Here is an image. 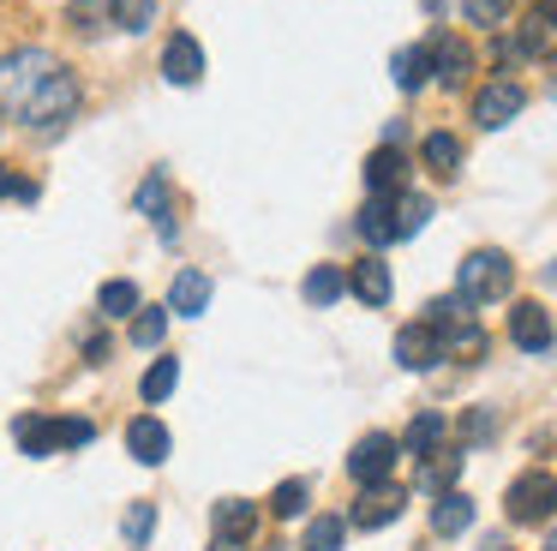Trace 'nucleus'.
Here are the masks:
<instances>
[{
    "label": "nucleus",
    "mask_w": 557,
    "mask_h": 551,
    "mask_svg": "<svg viewBox=\"0 0 557 551\" xmlns=\"http://www.w3.org/2000/svg\"><path fill=\"white\" fill-rule=\"evenodd\" d=\"M78 114V78L61 54L49 48H13L0 54V120L54 138L66 132V120Z\"/></svg>",
    "instance_id": "obj_1"
},
{
    "label": "nucleus",
    "mask_w": 557,
    "mask_h": 551,
    "mask_svg": "<svg viewBox=\"0 0 557 551\" xmlns=\"http://www.w3.org/2000/svg\"><path fill=\"white\" fill-rule=\"evenodd\" d=\"M509 282H516V264H509L504 252H468V258H461V276H456V294L468 299V306H492V299L509 294Z\"/></svg>",
    "instance_id": "obj_2"
},
{
    "label": "nucleus",
    "mask_w": 557,
    "mask_h": 551,
    "mask_svg": "<svg viewBox=\"0 0 557 551\" xmlns=\"http://www.w3.org/2000/svg\"><path fill=\"white\" fill-rule=\"evenodd\" d=\"M504 503H509V522L540 527V522H552V515H557V479L533 467V474H521L516 486H509V498H504Z\"/></svg>",
    "instance_id": "obj_3"
},
{
    "label": "nucleus",
    "mask_w": 557,
    "mask_h": 551,
    "mask_svg": "<svg viewBox=\"0 0 557 551\" xmlns=\"http://www.w3.org/2000/svg\"><path fill=\"white\" fill-rule=\"evenodd\" d=\"M396 455H401V443L389 438V431H366V438L354 443V455H348V474L360 479V486H377V479L396 474Z\"/></svg>",
    "instance_id": "obj_4"
},
{
    "label": "nucleus",
    "mask_w": 557,
    "mask_h": 551,
    "mask_svg": "<svg viewBox=\"0 0 557 551\" xmlns=\"http://www.w3.org/2000/svg\"><path fill=\"white\" fill-rule=\"evenodd\" d=\"M521 108H528V90H521V84H509V78H492L480 96H473V126L497 132V126H509Z\"/></svg>",
    "instance_id": "obj_5"
},
{
    "label": "nucleus",
    "mask_w": 557,
    "mask_h": 551,
    "mask_svg": "<svg viewBox=\"0 0 557 551\" xmlns=\"http://www.w3.org/2000/svg\"><path fill=\"white\" fill-rule=\"evenodd\" d=\"M162 78L181 84V90L205 84V48H198V36H186V30L169 36V48H162Z\"/></svg>",
    "instance_id": "obj_6"
},
{
    "label": "nucleus",
    "mask_w": 557,
    "mask_h": 551,
    "mask_svg": "<svg viewBox=\"0 0 557 551\" xmlns=\"http://www.w3.org/2000/svg\"><path fill=\"white\" fill-rule=\"evenodd\" d=\"M401 510H408V491L389 486V479H377V486H366V491H360V503H354L348 522H354V527H389Z\"/></svg>",
    "instance_id": "obj_7"
},
{
    "label": "nucleus",
    "mask_w": 557,
    "mask_h": 551,
    "mask_svg": "<svg viewBox=\"0 0 557 551\" xmlns=\"http://www.w3.org/2000/svg\"><path fill=\"white\" fill-rule=\"evenodd\" d=\"M516 48L528 60H557V7H552V0H545V7H533L528 19H521Z\"/></svg>",
    "instance_id": "obj_8"
},
{
    "label": "nucleus",
    "mask_w": 557,
    "mask_h": 551,
    "mask_svg": "<svg viewBox=\"0 0 557 551\" xmlns=\"http://www.w3.org/2000/svg\"><path fill=\"white\" fill-rule=\"evenodd\" d=\"M425 54H432V72H437V84H468V72H473V48L461 42V36H444L437 30L432 42H425Z\"/></svg>",
    "instance_id": "obj_9"
},
{
    "label": "nucleus",
    "mask_w": 557,
    "mask_h": 551,
    "mask_svg": "<svg viewBox=\"0 0 557 551\" xmlns=\"http://www.w3.org/2000/svg\"><path fill=\"white\" fill-rule=\"evenodd\" d=\"M126 450H133V462L162 467V462H169V450H174V438H169V426H162L157 414H138L133 426H126Z\"/></svg>",
    "instance_id": "obj_10"
},
{
    "label": "nucleus",
    "mask_w": 557,
    "mask_h": 551,
    "mask_svg": "<svg viewBox=\"0 0 557 551\" xmlns=\"http://www.w3.org/2000/svg\"><path fill=\"white\" fill-rule=\"evenodd\" d=\"M509 342H516L521 354H545V347H552V318H545L540 299H521V306L509 311Z\"/></svg>",
    "instance_id": "obj_11"
},
{
    "label": "nucleus",
    "mask_w": 557,
    "mask_h": 551,
    "mask_svg": "<svg viewBox=\"0 0 557 551\" xmlns=\"http://www.w3.org/2000/svg\"><path fill=\"white\" fill-rule=\"evenodd\" d=\"M133 204H138V216L157 222L162 240H174V186H169V174H145L138 192H133Z\"/></svg>",
    "instance_id": "obj_12"
},
{
    "label": "nucleus",
    "mask_w": 557,
    "mask_h": 551,
    "mask_svg": "<svg viewBox=\"0 0 557 551\" xmlns=\"http://www.w3.org/2000/svg\"><path fill=\"white\" fill-rule=\"evenodd\" d=\"M396 359H401L408 371H432L437 359H444V342H437L432 323H408V330L396 335Z\"/></svg>",
    "instance_id": "obj_13"
},
{
    "label": "nucleus",
    "mask_w": 557,
    "mask_h": 551,
    "mask_svg": "<svg viewBox=\"0 0 557 551\" xmlns=\"http://www.w3.org/2000/svg\"><path fill=\"white\" fill-rule=\"evenodd\" d=\"M210 522H216V539H228V546H246L258 527V503L246 498H222L216 510H210Z\"/></svg>",
    "instance_id": "obj_14"
},
{
    "label": "nucleus",
    "mask_w": 557,
    "mask_h": 551,
    "mask_svg": "<svg viewBox=\"0 0 557 551\" xmlns=\"http://www.w3.org/2000/svg\"><path fill=\"white\" fill-rule=\"evenodd\" d=\"M366 186L372 192H401L408 186V156H401V144H384V150L366 156Z\"/></svg>",
    "instance_id": "obj_15"
},
{
    "label": "nucleus",
    "mask_w": 557,
    "mask_h": 551,
    "mask_svg": "<svg viewBox=\"0 0 557 551\" xmlns=\"http://www.w3.org/2000/svg\"><path fill=\"white\" fill-rule=\"evenodd\" d=\"M205 306H210V276L205 270H181L169 282V311L174 318H198Z\"/></svg>",
    "instance_id": "obj_16"
},
{
    "label": "nucleus",
    "mask_w": 557,
    "mask_h": 551,
    "mask_svg": "<svg viewBox=\"0 0 557 551\" xmlns=\"http://www.w3.org/2000/svg\"><path fill=\"white\" fill-rule=\"evenodd\" d=\"M360 234L372 246H389L396 240V192H372V204L360 210Z\"/></svg>",
    "instance_id": "obj_17"
},
{
    "label": "nucleus",
    "mask_w": 557,
    "mask_h": 551,
    "mask_svg": "<svg viewBox=\"0 0 557 551\" xmlns=\"http://www.w3.org/2000/svg\"><path fill=\"white\" fill-rule=\"evenodd\" d=\"M348 287L366 299V306H389V264L384 258H360L348 276Z\"/></svg>",
    "instance_id": "obj_18"
},
{
    "label": "nucleus",
    "mask_w": 557,
    "mask_h": 551,
    "mask_svg": "<svg viewBox=\"0 0 557 551\" xmlns=\"http://www.w3.org/2000/svg\"><path fill=\"white\" fill-rule=\"evenodd\" d=\"M468 527H473V498L444 491V498H437V510H432V534L456 539V534H468Z\"/></svg>",
    "instance_id": "obj_19"
},
{
    "label": "nucleus",
    "mask_w": 557,
    "mask_h": 551,
    "mask_svg": "<svg viewBox=\"0 0 557 551\" xmlns=\"http://www.w3.org/2000/svg\"><path fill=\"white\" fill-rule=\"evenodd\" d=\"M420 156H425V168H432L437 180H456V168H461V144L449 138V132H425Z\"/></svg>",
    "instance_id": "obj_20"
},
{
    "label": "nucleus",
    "mask_w": 557,
    "mask_h": 551,
    "mask_svg": "<svg viewBox=\"0 0 557 551\" xmlns=\"http://www.w3.org/2000/svg\"><path fill=\"white\" fill-rule=\"evenodd\" d=\"M13 438H18V450H25V455H54V419L18 414L13 419Z\"/></svg>",
    "instance_id": "obj_21"
},
{
    "label": "nucleus",
    "mask_w": 557,
    "mask_h": 551,
    "mask_svg": "<svg viewBox=\"0 0 557 551\" xmlns=\"http://www.w3.org/2000/svg\"><path fill=\"white\" fill-rule=\"evenodd\" d=\"M157 7H162V0H109V24H114V30L145 36L150 24H157Z\"/></svg>",
    "instance_id": "obj_22"
},
{
    "label": "nucleus",
    "mask_w": 557,
    "mask_h": 551,
    "mask_svg": "<svg viewBox=\"0 0 557 551\" xmlns=\"http://www.w3.org/2000/svg\"><path fill=\"white\" fill-rule=\"evenodd\" d=\"M389 72H396V84H401V90H420V84H425V72H432V54H425V42L401 48V54L389 60Z\"/></svg>",
    "instance_id": "obj_23"
},
{
    "label": "nucleus",
    "mask_w": 557,
    "mask_h": 551,
    "mask_svg": "<svg viewBox=\"0 0 557 551\" xmlns=\"http://www.w3.org/2000/svg\"><path fill=\"white\" fill-rule=\"evenodd\" d=\"M425 222H432V198H420V192H396V240L420 234Z\"/></svg>",
    "instance_id": "obj_24"
},
{
    "label": "nucleus",
    "mask_w": 557,
    "mask_h": 551,
    "mask_svg": "<svg viewBox=\"0 0 557 551\" xmlns=\"http://www.w3.org/2000/svg\"><path fill=\"white\" fill-rule=\"evenodd\" d=\"M97 311H102V318H133V311H138V282H121V276H114V282H102Z\"/></svg>",
    "instance_id": "obj_25"
},
{
    "label": "nucleus",
    "mask_w": 557,
    "mask_h": 551,
    "mask_svg": "<svg viewBox=\"0 0 557 551\" xmlns=\"http://www.w3.org/2000/svg\"><path fill=\"white\" fill-rule=\"evenodd\" d=\"M444 414H420V419H413V426H408V438H401V450H413V455H420V462H425V455H432L437 450V443H444Z\"/></svg>",
    "instance_id": "obj_26"
},
{
    "label": "nucleus",
    "mask_w": 557,
    "mask_h": 551,
    "mask_svg": "<svg viewBox=\"0 0 557 551\" xmlns=\"http://www.w3.org/2000/svg\"><path fill=\"white\" fill-rule=\"evenodd\" d=\"M169 335V306H138L133 311V347H162Z\"/></svg>",
    "instance_id": "obj_27"
},
{
    "label": "nucleus",
    "mask_w": 557,
    "mask_h": 551,
    "mask_svg": "<svg viewBox=\"0 0 557 551\" xmlns=\"http://www.w3.org/2000/svg\"><path fill=\"white\" fill-rule=\"evenodd\" d=\"M456 474H461V455L456 450H432V462H420V491L456 486Z\"/></svg>",
    "instance_id": "obj_28"
},
{
    "label": "nucleus",
    "mask_w": 557,
    "mask_h": 551,
    "mask_svg": "<svg viewBox=\"0 0 557 551\" xmlns=\"http://www.w3.org/2000/svg\"><path fill=\"white\" fill-rule=\"evenodd\" d=\"M342 287H348V276H342L336 264H318V270L306 276V299H312V306H336Z\"/></svg>",
    "instance_id": "obj_29"
},
{
    "label": "nucleus",
    "mask_w": 557,
    "mask_h": 551,
    "mask_svg": "<svg viewBox=\"0 0 557 551\" xmlns=\"http://www.w3.org/2000/svg\"><path fill=\"white\" fill-rule=\"evenodd\" d=\"M174 383H181V359H157L145 371V407H162L174 395Z\"/></svg>",
    "instance_id": "obj_30"
},
{
    "label": "nucleus",
    "mask_w": 557,
    "mask_h": 551,
    "mask_svg": "<svg viewBox=\"0 0 557 551\" xmlns=\"http://www.w3.org/2000/svg\"><path fill=\"white\" fill-rule=\"evenodd\" d=\"M306 498H312V486H306V479H282V486L270 491V515H282V522H294V515L306 510Z\"/></svg>",
    "instance_id": "obj_31"
},
{
    "label": "nucleus",
    "mask_w": 557,
    "mask_h": 551,
    "mask_svg": "<svg viewBox=\"0 0 557 551\" xmlns=\"http://www.w3.org/2000/svg\"><path fill=\"white\" fill-rule=\"evenodd\" d=\"M66 24H73L78 36H102L109 30V7H102V0H73V7H66Z\"/></svg>",
    "instance_id": "obj_32"
},
{
    "label": "nucleus",
    "mask_w": 557,
    "mask_h": 551,
    "mask_svg": "<svg viewBox=\"0 0 557 551\" xmlns=\"http://www.w3.org/2000/svg\"><path fill=\"white\" fill-rule=\"evenodd\" d=\"M342 534H348L342 515H318V522L306 527V546L300 551H342Z\"/></svg>",
    "instance_id": "obj_33"
},
{
    "label": "nucleus",
    "mask_w": 557,
    "mask_h": 551,
    "mask_svg": "<svg viewBox=\"0 0 557 551\" xmlns=\"http://www.w3.org/2000/svg\"><path fill=\"white\" fill-rule=\"evenodd\" d=\"M85 443H97V426L78 414H61L54 419V450H85Z\"/></svg>",
    "instance_id": "obj_34"
},
{
    "label": "nucleus",
    "mask_w": 557,
    "mask_h": 551,
    "mask_svg": "<svg viewBox=\"0 0 557 551\" xmlns=\"http://www.w3.org/2000/svg\"><path fill=\"white\" fill-rule=\"evenodd\" d=\"M121 534H126V546H145V539L157 534V503H133L126 522H121Z\"/></svg>",
    "instance_id": "obj_35"
},
{
    "label": "nucleus",
    "mask_w": 557,
    "mask_h": 551,
    "mask_svg": "<svg viewBox=\"0 0 557 551\" xmlns=\"http://www.w3.org/2000/svg\"><path fill=\"white\" fill-rule=\"evenodd\" d=\"M461 12H468V24H504L509 19V0H461Z\"/></svg>",
    "instance_id": "obj_36"
},
{
    "label": "nucleus",
    "mask_w": 557,
    "mask_h": 551,
    "mask_svg": "<svg viewBox=\"0 0 557 551\" xmlns=\"http://www.w3.org/2000/svg\"><path fill=\"white\" fill-rule=\"evenodd\" d=\"M0 198H18V204H37V180H18L13 168H0Z\"/></svg>",
    "instance_id": "obj_37"
},
{
    "label": "nucleus",
    "mask_w": 557,
    "mask_h": 551,
    "mask_svg": "<svg viewBox=\"0 0 557 551\" xmlns=\"http://www.w3.org/2000/svg\"><path fill=\"white\" fill-rule=\"evenodd\" d=\"M492 426H497V419L485 414V407H480V414H468V419H461V431H468V438H492Z\"/></svg>",
    "instance_id": "obj_38"
},
{
    "label": "nucleus",
    "mask_w": 557,
    "mask_h": 551,
    "mask_svg": "<svg viewBox=\"0 0 557 551\" xmlns=\"http://www.w3.org/2000/svg\"><path fill=\"white\" fill-rule=\"evenodd\" d=\"M85 359H90V366H102V359H109V335H90V342H85Z\"/></svg>",
    "instance_id": "obj_39"
},
{
    "label": "nucleus",
    "mask_w": 557,
    "mask_h": 551,
    "mask_svg": "<svg viewBox=\"0 0 557 551\" xmlns=\"http://www.w3.org/2000/svg\"><path fill=\"white\" fill-rule=\"evenodd\" d=\"M420 7H425V12H432V19H437V12H444V0H420Z\"/></svg>",
    "instance_id": "obj_40"
},
{
    "label": "nucleus",
    "mask_w": 557,
    "mask_h": 551,
    "mask_svg": "<svg viewBox=\"0 0 557 551\" xmlns=\"http://www.w3.org/2000/svg\"><path fill=\"white\" fill-rule=\"evenodd\" d=\"M210 551H240V546H228V539H216V546H210Z\"/></svg>",
    "instance_id": "obj_41"
},
{
    "label": "nucleus",
    "mask_w": 557,
    "mask_h": 551,
    "mask_svg": "<svg viewBox=\"0 0 557 551\" xmlns=\"http://www.w3.org/2000/svg\"><path fill=\"white\" fill-rule=\"evenodd\" d=\"M545 551H557V534H552V546H545Z\"/></svg>",
    "instance_id": "obj_42"
}]
</instances>
